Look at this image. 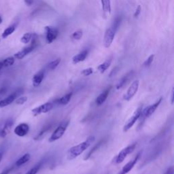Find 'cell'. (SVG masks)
Here are the masks:
<instances>
[{
	"mask_svg": "<svg viewBox=\"0 0 174 174\" xmlns=\"http://www.w3.org/2000/svg\"><path fill=\"white\" fill-rule=\"evenodd\" d=\"M94 141L95 137L91 135L89 136L85 142L79 143L78 145L72 147V148L68 150V153H67V159L69 160H72L76 159V157L79 156L91 146L92 143L94 142Z\"/></svg>",
	"mask_w": 174,
	"mask_h": 174,
	"instance_id": "6da1fadb",
	"label": "cell"
},
{
	"mask_svg": "<svg viewBox=\"0 0 174 174\" xmlns=\"http://www.w3.org/2000/svg\"><path fill=\"white\" fill-rule=\"evenodd\" d=\"M69 120H65L61 123V125H59L57 128H56L54 132L52 133V134L51 135V136L50 137V138L48 139L49 142H54L56 140L59 139L60 138H61L63 135H64L65 132L66 131L67 128L69 125Z\"/></svg>",
	"mask_w": 174,
	"mask_h": 174,
	"instance_id": "7a4b0ae2",
	"label": "cell"
},
{
	"mask_svg": "<svg viewBox=\"0 0 174 174\" xmlns=\"http://www.w3.org/2000/svg\"><path fill=\"white\" fill-rule=\"evenodd\" d=\"M23 93V89H19L16 90L14 92H13L12 94L8 96L7 97L1 99L0 100V108H4V107L10 105L11 103H12L19 97H20V95H21Z\"/></svg>",
	"mask_w": 174,
	"mask_h": 174,
	"instance_id": "3957f363",
	"label": "cell"
},
{
	"mask_svg": "<svg viewBox=\"0 0 174 174\" xmlns=\"http://www.w3.org/2000/svg\"><path fill=\"white\" fill-rule=\"evenodd\" d=\"M136 147V143H133V144L128 146L126 148L122 149L120 151L118 155L116 156L115 159V163L116 164H120L124 161V160L125 159L126 157L128 156L129 154H131L135 150Z\"/></svg>",
	"mask_w": 174,
	"mask_h": 174,
	"instance_id": "277c9868",
	"label": "cell"
},
{
	"mask_svg": "<svg viewBox=\"0 0 174 174\" xmlns=\"http://www.w3.org/2000/svg\"><path fill=\"white\" fill-rule=\"evenodd\" d=\"M163 100V98L160 97L158 101L155 102L154 104L150 105L148 107H146L145 109H143L142 111L141 116H140L139 118H141L142 119V121L144 120V119L148 118L150 116H151L152 114L155 112V110L157 109V108L159 106Z\"/></svg>",
	"mask_w": 174,
	"mask_h": 174,
	"instance_id": "5b68a950",
	"label": "cell"
},
{
	"mask_svg": "<svg viewBox=\"0 0 174 174\" xmlns=\"http://www.w3.org/2000/svg\"><path fill=\"white\" fill-rule=\"evenodd\" d=\"M142 111V107L140 106L136 110V111L133 114V116L130 117V118L127 121V122L125 124V125L123 127V131L126 132L131 128V127L135 125V123L137 122V120L139 119V117L141 116Z\"/></svg>",
	"mask_w": 174,
	"mask_h": 174,
	"instance_id": "8992f818",
	"label": "cell"
},
{
	"mask_svg": "<svg viewBox=\"0 0 174 174\" xmlns=\"http://www.w3.org/2000/svg\"><path fill=\"white\" fill-rule=\"evenodd\" d=\"M139 81L138 80H136L134 82H133L131 85H130V86L129 87L128 90H127L126 94H125V95H124L123 99L127 102L130 101V100L135 96L137 92H138L139 89Z\"/></svg>",
	"mask_w": 174,
	"mask_h": 174,
	"instance_id": "52a82bcc",
	"label": "cell"
},
{
	"mask_svg": "<svg viewBox=\"0 0 174 174\" xmlns=\"http://www.w3.org/2000/svg\"><path fill=\"white\" fill-rule=\"evenodd\" d=\"M53 106H53L52 103L47 102L44 103L42 105L39 106L38 107H36L35 108H33L31 110V112L33 116H37L39 114H46L50 112L53 108Z\"/></svg>",
	"mask_w": 174,
	"mask_h": 174,
	"instance_id": "ba28073f",
	"label": "cell"
},
{
	"mask_svg": "<svg viewBox=\"0 0 174 174\" xmlns=\"http://www.w3.org/2000/svg\"><path fill=\"white\" fill-rule=\"evenodd\" d=\"M46 30V38L48 44L52 43L57 38L59 31L56 28L52 26H47L45 28Z\"/></svg>",
	"mask_w": 174,
	"mask_h": 174,
	"instance_id": "9c48e42d",
	"label": "cell"
},
{
	"mask_svg": "<svg viewBox=\"0 0 174 174\" xmlns=\"http://www.w3.org/2000/svg\"><path fill=\"white\" fill-rule=\"evenodd\" d=\"M116 32V31L112 27H110L106 30L104 38H103V46L106 48H109L111 46L114 39Z\"/></svg>",
	"mask_w": 174,
	"mask_h": 174,
	"instance_id": "30bf717a",
	"label": "cell"
},
{
	"mask_svg": "<svg viewBox=\"0 0 174 174\" xmlns=\"http://www.w3.org/2000/svg\"><path fill=\"white\" fill-rule=\"evenodd\" d=\"M13 125H14V120L12 118H9L6 120L2 129L0 130V138H6L10 133Z\"/></svg>",
	"mask_w": 174,
	"mask_h": 174,
	"instance_id": "8fae6325",
	"label": "cell"
},
{
	"mask_svg": "<svg viewBox=\"0 0 174 174\" xmlns=\"http://www.w3.org/2000/svg\"><path fill=\"white\" fill-rule=\"evenodd\" d=\"M142 152H139L138 155H136V156L132 160H130L129 163H127L126 165L122 167V170L120 171L118 174H127L130 170H131L133 167H134L135 165L137 163V162L138 161V160L139 159L140 156H141Z\"/></svg>",
	"mask_w": 174,
	"mask_h": 174,
	"instance_id": "7c38bea8",
	"label": "cell"
},
{
	"mask_svg": "<svg viewBox=\"0 0 174 174\" xmlns=\"http://www.w3.org/2000/svg\"><path fill=\"white\" fill-rule=\"evenodd\" d=\"M29 131V126L27 123H21L19 125L16 126L14 132L15 135L19 137H24L27 135V133Z\"/></svg>",
	"mask_w": 174,
	"mask_h": 174,
	"instance_id": "4fadbf2b",
	"label": "cell"
},
{
	"mask_svg": "<svg viewBox=\"0 0 174 174\" xmlns=\"http://www.w3.org/2000/svg\"><path fill=\"white\" fill-rule=\"evenodd\" d=\"M34 49V46H28V47L24 48L21 51H19L18 52H16L14 55V57L18 60H21L23 58H25V56L29 54L30 52H31L33 51V50Z\"/></svg>",
	"mask_w": 174,
	"mask_h": 174,
	"instance_id": "5bb4252c",
	"label": "cell"
},
{
	"mask_svg": "<svg viewBox=\"0 0 174 174\" xmlns=\"http://www.w3.org/2000/svg\"><path fill=\"white\" fill-rule=\"evenodd\" d=\"M110 89H111V86H110L109 88L106 89L101 94L97 97V98L95 100V103L97 106H101L106 102V100L107 99V98H108V97L109 95Z\"/></svg>",
	"mask_w": 174,
	"mask_h": 174,
	"instance_id": "9a60e30c",
	"label": "cell"
},
{
	"mask_svg": "<svg viewBox=\"0 0 174 174\" xmlns=\"http://www.w3.org/2000/svg\"><path fill=\"white\" fill-rule=\"evenodd\" d=\"M44 77V71H40L33 76L32 79L33 86L34 87L39 86L42 82Z\"/></svg>",
	"mask_w": 174,
	"mask_h": 174,
	"instance_id": "2e32d148",
	"label": "cell"
},
{
	"mask_svg": "<svg viewBox=\"0 0 174 174\" xmlns=\"http://www.w3.org/2000/svg\"><path fill=\"white\" fill-rule=\"evenodd\" d=\"M87 55H88V51H83L79 54L75 55L72 59V62L73 64H77L82 61H84L86 59Z\"/></svg>",
	"mask_w": 174,
	"mask_h": 174,
	"instance_id": "e0dca14e",
	"label": "cell"
},
{
	"mask_svg": "<svg viewBox=\"0 0 174 174\" xmlns=\"http://www.w3.org/2000/svg\"><path fill=\"white\" fill-rule=\"evenodd\" d=\"M72 94H73L72 92L69 93L63 96L62 97L56 100V102L61 106H65L67 104H68L69 102H70V99H71L72 97Z\"/></svg>",
	"mask_w": 174,
	"mask_h": 174,
	"instance_id": "ac0fdd59",
	"label": "cell"
},
{
	"mask_svg": "<svg viewBox=\"0 0 174 174\" xmlns=\"http://www.w3.org/2000/svg\"><path fill=\"white\" fill-rule=\"evenodd\" d=\"M30 159H31V155H30L29 153H26L23 156H21V158L16 160L15 163V165L16 167H21L24 165V164L27 163L30 160Z\"/></svg>",
	"mask_w": 174,
	"mask_h": 174,
	"instance_id": "d6986e66",
	"label": "cell"
},
{
	"mask_svg": "<svg viewBox=\"0 0 174 174\" xmlns=\"http://www.w3.org/2000/svg\"><path fill=\"white\" fill-rule=\"evenodd\" d=\"M15 29H16V25H12L8 27L4 30V32H3V33H2V38L6 39V38H8V36L12 35V33L14 32Z\"/></svg>",
	"mask_w": 174,
	"mask_h": 174,
	"instance_id": "ffe728a7",
	"label": "cell"
},
{
	"mask_svg": "<svg viewBox=\"0 0 174 174\" xmlns=\"http://www.w3.org/2000/svg\"><path fill=\"white\" fill-rule=\"evenodd\" d=\"M111 63H112V60L111 59H108L104 63H102L101 65H99L97 68V69L100 72V73H104L107 69H108L110 65H111Z\"/></svg>",
	"mask_w": 174,
	"mask_h": 174,
	"instance_id": "44dd1931",
	"label": "cell"
},
{
	"mask_svg": "<svg viewBox=\"0 0 174 174\" xmlns=\"http://www.w3.org/2000/svg\"><path fill=\"white\" fill-rule=\"evenodd\" d=\"M101 1L103 12L110 14L111 13V2H110V0H101Z\"/></svg>",
	"mask_w": 174,
	"mask_h": 174,
	"instance_id": "7402d4cb",
	"label": "cell"
},
{
	"mask_svg": "<svg viewBox=\"0 0 174 174\" xmlns=\"http://www.w3.org/2000/svg\"><path fill=\"white\" fill-rule=\"evenodd\" d=\"M103 143V140H101V141H100L98 143H97V144L94 147H93V148H91V150H90V151L86 154L85 157L84 158V160H88L90 158V157L91 156V155H93V154L97 150H98L99 148V147L102 146Z\"/></svg>",
	"mask_w": 174,
	"mask_h": 174,
	"instance_id": "603a6c76",
	"label": "cell"
},
{
	"mask_svg": "<svg viewBox=\"0 0 174 174\" xmlns=\"http://www.w3.org/2000/svg\"><path fill=\"white\" fill-rule=\"evenodd\" d=\"M2 62L4 68H8V67H10L12 65H14L15 62V58L14 56H9V57L3 60Z\"/></svg>",
	"mask_w": 174,
	"mask_h": 174,
	"instance_id": "cb8c5ba5",
	"label": "cell"
},
{
	"mask_svg": "<svg viewBox=\"0 0 174 174\" xmlns=\"http://www.w3.org/2000/svg\"><path fill=\"white\" fill-rule=\"evenodd\" d=\"M33 37V34L31 33H26L22 36L21 38V42L23 44H28L31 41Z\"/></svg>",
	"mask_w": 174,
	"mask_h": 174,
	"instance_id": "d4e9b609",
	"label": "cell"
},
{
	"mask_svg": "<svg viewBox=\"0 0 174 174\" xmlns=\"http://www.w3.org/2000/svg\"><path fill=\"white\" fill-rule=\"evenodd\" d=\"M50 128H51V126H45L44 128H43L42 129L41 131H40L38 135H37L35 138H34V140H39V139H41L42 138H43V136L44 135V134H46V133L48 131V130L50 129Z\"/></svg>",
	"mask_w": 174,
	"mask_h": 174,
	"instance_id": "484cf974",
	"label": "cell"
},
{
	"mask_svg": "<svg viewBox=\"0 0 174 174\" xmlns=\"http://www.w3.org/2000/svg\"><path fill=\"white\" fill-rule=\"evenodd\" d=\"M60 62H61V59H56L54 61H51V63H49L48 65V68L50 70H54L55 69H56L57 68V66L59 65Z\"/></svg>",
	"mask_w": 174,
	"mask_h": 174,
	"instance_id": "4316f807",
	"label": "cell"
},
{
	"mask_svg": "<svg viewBox=\"0 0 174 174\" xmlns=\"http://www.w3.org/2000/svg\"><path fill=\"white\" fill-rule=\"evenodd\" d=\"M129 76V74H127L126 76H125V77H123V78L120 80L119 82L116 85V89H121L122 87L125 85L126 81H127V80H128Z\"/></svg>",
	"mask_w": 174,
	"mask_h": 174,
	"instance_id": "83f0119b",
	"label": "cell"
},
{
	"mask_svg": "<svg viewBox=\"0 0 174 174\" xmlns=\"http://www.w3.org/2000/svg\"><path fill=\"white\" fill-rule=\"evenodd\" d=\"M27 101V97L26 96H22L19 97L15 100V103L17 105H23Z\"/></svg>",
	"mask_w": 174,
	"mask_h": 174,
	"instance_id": "f1b7e54d",
	"label": "cell"
},
{
	"mask_svg": "<svg viewBox=\"0 0 174 174\" xmlns=\"http://www.w3.org/2000/svg\"><path fill=\"white\" fill-rule=\"evenodd\" d=\"M83 35V33L82 31H76L74 33H73V34L71 35V38L73 39L78 40L82 38V37Z\"/></svg>",
	"mask_w": 174,
	"mask_h": 174,
	"instance_id": "f546056e",
	"label": "cell"
},
{
	"mask_svg": "<svg viewBox=\"0 0 174 174\" xmlns=\"http://www.w3.org/2000/svg\"><path fill=\"white\" fill-rule=\"evenodd\" d=\"M40 167H41V164H38V165H35V167H33V168H31L29 171H28L25 174H37L39 172V170L40 169Z\"/></svg>",
	"mask_w": 174,
	"mask_h": 174,
	"instance_id": "4dcf8cb0",
	"label": "cell"
},
{
	"mask_svg": "<svg viewBox=\"0 0 174 174\" xmlns=\"http://www.w3.org/2000/svg\"><path fill=\"white\" fill-rule=\"evenodd\" d=\"M154 57H155V55H150L149 57L147 59V60H146L145 62L143 63V66L146 67V68H148V67H150V65L152 64V63L153 62Z\"/></svg>",
	"mask_w": 174,
	"mask_h": 174,
	"instance_id": "1f68e13d",
	"label": "cell"
},
{
	"mask_svg": "<svg viewBox=\"0 0 174 174\" xmlns=\"http://www.w3.org/2000/svg\"><path fill=\"white\" fill-rule=\"evenodd\" d=\"M93 73V69L91 68H87L82 70L81 72V73L85 76H89L90 75H91L92 73Z\"/></svg>",
	"mask_w": 174,
	"mask_h": 174,
	"instance_id": "d6a6232c",
	"label": "cell"
},
{
	"mask_svg": "<svg viewBox=\"0 0 174 174\" xmlns=\"http://www.w3.org/2000/svg\"><path fill=\"white\" fill-rule=\"evenodd\" d=\"M120 21H121V19H120V18H117V19L115 20L113 26L112 27L116 31H117V29H118V27H119L120 24Z\"/></svg>",
	"mask_w": 174,
	"mask_h": 174,
	"instance_id": "836d02e7",
	"label": "cell"
},
{
	"mask_svg": "<svg viewBox=\"0 0 174 174\" xmlns=\"http://www.w3.org/2000/svg\"><path fill=\"white\" fill-rule=\"evenodd\" d=\"M6 91H7V88L6 87H2L0 89V100L4 96Z\"/></svg>",
	"mask_w": 174,
	"mask_h": 174,
	"instance_id": "e575fe53",
	"label": "cell"
},
{
	"mask_svg": "<svg viewBox=\"0 0 174 174\" xmlns=\"http://www.w3.org/2000/svg\"><path fill=\"white\" fill-rule=\"evenodd\" d=\"M141 10H142V9H141V6H138V8H137V9H136L135 14H134V16H135V18L138 17V16L139 15L140 12H141Z\"/></svg>",
	"mask_w": 174,
	"mask_h": 174,
	"instance_id": "d590c367",
	"label": "cell"
},
{
	"mask_svg": "<svg viewBox=\"0 0 174 174\" xmlns=\"http://www.w3.org/2000/svg\"><path fill=\"white\" fill-rule=\"evenodd\" d=\"M165 174H173V167H170L169 168L167 169V172H165Z\"/></svg>",
	"mask_w": 174,
	"mask_h": 174,
	"instance_id": "8d00e7d4",
	"label": "cell"
},
{
	"mask_svg": "<svg viewBox=\"0 0 174 174\" xmlns=\"http://www.w3.org/2000/svg\"><path fill=\"white\" fill-rule=\"evenodd\" d=\"M12 169V168H9L7 169H5L0 173V174H9V173L10 172V171Z\"/></svg>",
	"mask_w": 174,
	"mask_h": 174,
	"instance_id": "74e56055",
	"label": "cell"
},
{
	"mask_svg": "<svg viewBox=\"0 0 174 174\" xmlns=\"http://www.w3.org/2000/svg\"><path fill=\"white\" fill-rule=\"evenodd\" d=\"M25 2L27 6H31L33 4V0H25Z\"/></svg>",
	"mask_w": 174,
	"mask_h": 174,
	"instance_id": "f35d334b",
	"label": "cell"
},
{
	"mask_svg": "<svg viewBox=\"0 0 174 174\" xmlns=\"http://www.w3.org/2000/svg\"><path fill=\"white\" fill-rule=\"evenodd\" d=\"M4 65H3V62H2V61H0V71H1V70L4 68Z\"/></svg>",
	"mask_w": 174,
	"mask_h": 174,
	"instance_id": "ab89813d",
	"label": "cell"
},
{
	"mask_svg": "<svg viewBox=\"0 0 174 174\" xmlns=\"http://www.w3.org/2000/svg\"><path fill=\"white\" fill-rule=\"evenodd\" d=\"M172 104H173V90L172 93Z\"/></svg>",
	"mask_w": 174,
	"mask_h": 174,
	"instance_id": "60d3db41",
	"label": "cell"
},
{
	"mask_svg": "<svg viewBox=\"0 0 174 174\" xmlns=\"http://www.w3.org/2000/svg\"><path fill=\"white\" fill-rule=\"evenodd\" d=\"M2 158H3V154H2V152H0V163H1V161H2Z\"/></svg>",
	"mask_w": 174,
	"mask_h": 174,
	"instance_id": "b9f144b4",
	"label": "cell"
},
{
	"mask_svg": "<svg viewBox=\"0 0 174 174\" xmlns=\"http://www.w3.org/2000/svg\"><path fill=\"white\" fill-rule=\"evenodd\" d=\"M2 19L1 16H0V24H2Z\"/></svg>",
	"mask_w": 174,
	"mask_h": 174,
	"instance_id": "7bdbcfd3",
	"label": "cell"
},
{
	"mask_svg": "<svg viewBox=\"0 0 174 174\" xmlns=\"http://www.w3.org/2000/svg\"><path fill=\"white\" fill-rule=\"evenodd\" d=\"M16 174H21V173H16Z\"/></svg>",
	"mask_w": 174,
	"mask_h": 174,
	"instance_id": "ee69618b",
	"label": "cell"
},
{
	"mask_svg": "<svg viewBox=\"0 0 174 174\" xmlns=\"http://www.w3.org/2000/svg\"><path fill=\"white\" fill-rule=\"evenodd\" d=\"M106 174H111V173H106Z\"/></svg>",
	"mask_w": 174,
	"mask_h": 174,
	"instance_id": "f6af8a7d",
	"label": "cell"
}]
</instances>
